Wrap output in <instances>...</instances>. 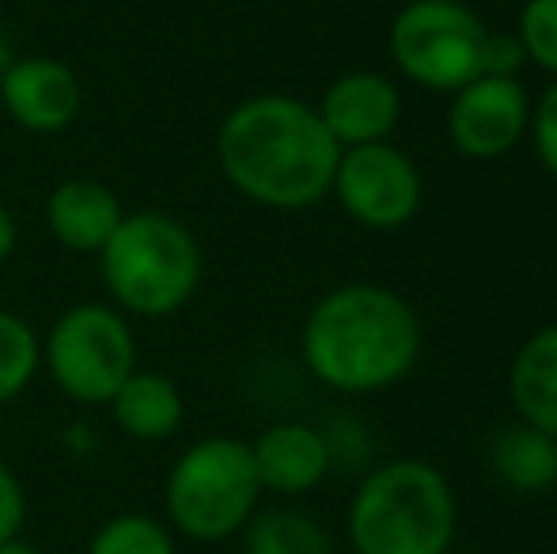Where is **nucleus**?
<instances>
[{
    "label": "nucleus",
    "instance_id": "obj_11",
    "mask_svg": "<svg viewBox=\"0 0 557 554\" xmlns=\"http://www.w3.org/2000/svg\"><path fill=\"white\" fill-rule=\"evenodd\" d=\"M315 111L326 134L337 140V148H357L391 140L398 119H403V96H398L395 81L360 69V73L337 76L323 91Z\"/></svg>",
    "mask_w": 557,
    "mask_h": 554
},
{
    "label": "nucleus",
    "instance_id": "obj_24",
    "mask_svg": "<svg viewBox=\"0 0 557 554\" xmlns=\"http://www.w3.org/2000/svg\"><path fill=\"white\" fill-rule=\"evenodd\" d=\"M15 244H20V229H15V217L8 213L4 206H0V267H4V262L12 259Z\"/></svg>",
    "mask_w": 557,
    "mask_h": 554
},
{
    "label": "nucleus",
    "instance_id": "obj_21",
    "mask_svg": "<svg viewBox=\"0 0 557 554\" xmlns=\"http://www.w3.org/2000/svg\"><path fill=\"white\" fill-rule=\"evenodd\" d=\"M531 134H535V152L543 168L557 178V81L531 107Z\"/></svg>",
    "mask_w": 557,
    "mask_h": 554
},
{
    "label": "nucleus",
    "instance_id": "obj_27",
    "mask_svg": "<svg viewBox=\"0 0 557 554\" xmlns=\"http://www.w3.org/2000/svg\"><path fill=\"white\" fill-rule=\"evenodd\" d=\"M444 4H467V0H444Z\"/></svg>",
    "mask_w": 557,
    "mask_h": 554
},
{
    "label": "nucleus",
    "instance_id": "obj_17",
    "mask_svg": "<svg viewBox=\"0 0 557 554\" xmlns=\"http://www.w3.org/2000/svg\"><path fill=\"white\" fill-rule=\"evenodd\" d=\"M243 554H334L326 528L293 505L258 509L243 528Z\"/></svg>",
    "mask_w": 557,
    "mask_h": 554
},
{
    "label": "nucleus",
    "instance_id": "obj_5",
    "mask_svg": "<svg viewBox=\"0 0 557 554\" xmlns=\"http://www.w3.org/2000/svg\"><path fill=\"white\" fill-rule=\"evenodd\" d=\"M262 502L250 441L206 436L175 459L163 487L168 520L194 543H224L247 528Z\"/></svg>",
    "mask_w": 557,
    "mask_h": 554
},
{
    "label": "nucleus",
    "instance_id": "obj_26",
    "mask_svg": "<svg viewBox=\"0 0 557 554\" xmlns=\"http://www.w3.org/2000/svg\"><path fill=\"white\" fill-rule=\"evenodd\" d=\"M12 61H15V53H12V46H8V35L0 30V81H4V73H8Z\"/></svg>",
    "mask_w": 557,
    "mask_h": 554
},
{
    "label": "nucleus",
    "instance_id": "obj_14",
    "mask_svg": "<svg viewBox=\"0 0 557 554\" xmlns=\"http://www.w3.org/2000/svg\"><path fill=\"white\" fill-rule=\"evenodd\" d=\"M508 399L528 426L557 436V323L539 327L512 357Z\"/></svg>",
    "mask_w": 557,
    "mask_h": 554
},
{
    "label": "nucleus",
    "instance_id": "obj_3",
    "mask_svg": "<svg viewBox=\"0 0 557 554\" xmlns=\"http://www.w3.org/2000/svg\"><path fill=\"white\" fill-rule=\"evenodd\" d=\"M459 528L455 490L425 459H387L360 479L345 532L357 554H447Z\"/></svg>",
    "mask_w": 557,
    "mask_h": 554
},
{
    "label": "nucleus",
    "instance_id": "obj_16",
    "mask_svg": "<svg viewBox=\"0 0 557 554\" xmlns=\"http://www.w3.org/2000/svg\"><path fill=\"white\" fill-rule=\"evenodd\" d=\"M490 467L516 494H546L557 487V436L516 421L490 444Z\"/></svg>",
    "mask_w": 557,
    "mask_h": 554
},
{
    "label": "nucleus",
    "instance_id": "obj_4",
    "mask_svg": "<svg viewBox=\"0 0 557 554\" xmlns=\"http://www.w3.org/2000/svg\"><path fill=\"white\" fill-rule=\"evenodd\" d=\"M201 247L178 217L163 209L125 213L99 251V274L117 311L163 319L183 311L201 285Z\"/></svg>",
    "mask_w": 557,
    "mask_h": 554
},
{
    "label": "nucleus",
    "instance_id": "obj_7",
    "mask_svg": "<svg viewBox=\"0 0 557 554\" xmlns=\"http://www.w3.org/2000/svg\"><path fill=\"white\" fill-rule=\"evenodd\" d=\"M490 27L467 4L410 0L391 23V58L425 91H459L482 76Z\"/></svg>",
    "mask_w": 557,
    "mask_h": 554
},
{
    "label": "nucleus",
    "instance_id": "obj_6",
    "mask_svg": "<svg viewBox=\"0 0 557 554\" xmlns=\"http://www.w3.org/2000/svg\"><path fill=\"white\" fill-rule=\"evenodd\" d=\"M42 365L65 399L107 407L137 372V338L111 304H76L46 334Z\"/></svg>",
    "mask_w": 557,
    "mask_h": 554
},
{
    "label": "nucleus",
    "instance_id": "obj_13",
    "mask_svg": "<svg viewBox=\"0 0 557 554\" xmlns=\"http://www.w3.org/2000/svg\"><path fill=\"white\" fill-rule=\"evenodd\" d=\"M117 194L99 178H65L46 198V229L65 251L99 255L122 224Z\"/></svg>",
    "mask_w": 557,
    "mask_h": 554
},
{
    "label": "nucleus",
    "instance_id": "obj_15",
    "mask_svg": "<svg viewBox=\"0 0 557 554\" xmlns=\"http://www.w3.org/2000/svg\"><path fill=\"white\" fill-rule=\"evenodd\" d=\"M107 407H111L114 426L125 436L145 444L175 436L186 418V403L175 380L163 377V372H140V369L117 387V395Z\"/></svg>",
    "mask_w": 557,
    "mask_h": 554
},
{
    "label": "nucleus",
    "instance_id": "obj_1",
    "mask_svg": "<svg viewBox=\"0 0 557 554\" xmlns=\"http://www.w3.org/2000/svg\"><path fill=\"white\" fill-rule=\"evenodd\" d=\"M342 160L315 107L293 96H250L216 130L224 178L265 209H311L331 194Z\"/></svg>",
    "mask_w": 557,
    "mask_h": 554
},
{
    "label": "nucleus",
    "instance_id": "obj_8",
    "mask_svg": "<svg viewBox=\"0 0 557 554\" xmlns=\"http://www.w3.org/2000/svg\"><path fill=\"white\" fill-rule=\"evenodd\" d=\"M331 194L357 224L391 232L421 209V171L391 140L342 148Z\"/></svg>",
    "mask_w": 557,
    "mask_h": 554
},
{
    "label": "nucleus",
    "instance_id": "obj_2",
    "mask_svg": "<svg viewBox=\"0 0 557 554\" xmlns=\"http://www.w3.org/2000/svg\"><path fill=\"white\" fill-rule=\"evenodd\" d=\"M300 354L308 372L342 395H372L418 365L421 319L387 285H342L304 319Z\"/></svg>",
    "mask_w": 557,
    "mask_h": 554
},
{
    "label": "nucleus",
    "instance_id": "obj_18",
    "mask_svg": "<svg viewBox=\"0 0 557 554\" xmlns=\"http://www.w3.org/2000/svg\"><path fill=\"white\" fill-rule=\"evenodd\" d=\"M42 365V342L35 327L15 311H0V403L23 395Z\"/></svg>",
    "mask_w": 557,
    "mask_h": 554
},
{
    "label": "nucleus",
    "instance_id": "obj_23",
    "mask_svg": "<svg viewBox=\"0 0 557 554\" xmlns=\"http://www.w3.org/2000/svg\"><path fill=\"white\" fill-rule=\"evenodd\" d=\"M523 65H528V53H523L516 30H512V35H497V30H490V35H485L482 76H520Z\"/></svg>",
    "mask_w": 557,
    "mask_h": 554
},
{
    "label": "nucleus",
    "instance_id": "obj_25",
    "mask_svg": "<svg viewBox=\"0 0 557 554\" xmlns=\"http://www.w3.org/2000/svg\"><path fill=\"white\" fill-rule=\"evenodd\" d=\"M0 554H42V551H38V547H30V543L20 535V540H8V543H0Z\"/></svg>",
    "mask_w": 557,
    "mask_h": 554
},
{
    "label": "nucleus",
    "instance_id": "obj_12",
    "mask_svg": "<svg viewBox=\"0 0 557 554\" xmlns=\"http://www.w3.org/2000/svg\"><path fill=\"white\" fill-rule=\"evenodd\" d=\"M250 456H255L262 494L281 497L315 490L334 464L326 433L308 426V421H277V426H270L258 441H250Z\"/></svg>",
    "mask_w": 557,
    "mask_h": 554
},
{
    "label": "nucleus",
    "instance_id": "obj_22",
    "mask_svg": "<svg viewBox=\"0 0 557 554\" xmlns=\"http://www.w3.org/2000/svg\"><path fill=\"white\" fill-rule=\"evenodd\" d=\"M23 520H27V494H23V482L15 479L12 467L0 459V543L20 540Z\"/></svg>",
    "mask_w": 557,
    "mask_h": 554
},
{
    "label": "nucleus",
    "instance_id": "obj_9",
    "mask_svg": "<svg viewBox=\"0 0 557 554\" xmlns=\"http://www.w3.org/2000/svg\"><path fill=\"white\" fill-rule=\"evenodd\" d=\"M531 130V99L520 76H478L451 96L447 137L467 160H500Z\"/></svg>",
    "mask_w": 557,
    "mask_h": 554
},
{
    "label": "nucleus",
    "instance_id": "obj_20",
    "mask_svg": "<svg viewBox=\"0 0 557 554\" xmlns=\"http://www.w3.org/2000/svg\"><path fill=\"white\" fill-rule=\"evenodd\" d=\"M516 38L528 61L557 81V0H528L516 20Z\"/></svg>",
    "mask_w": 557,
    "mask_h": 554
},
{
    "label": "nucleus",
    "instance_id": "obj_19",
    "mask_svg": "<svg viewBox=\"0 0 557 554\" xmlns=\"http://www.w3.org/2000/svg\"><path fill=\"white\" fill-rule=\"evenodd\" d=\"M88 554H175V535L148 513H117L96 528Z\"/></svg>",
    "mask_w": 557,
    "mask_h": 554
},
{
    "label": "nucleus",
    "instance_id": "obj_10",
    "mask_svg": "<svg viewBox=\"0 0 557 554\" xmlns=\"http://www.w3.org/2000/svg\"><path fill=\"white\" fill-rule=\"evenodd\" d=\"M0 103L27 134H61L81 111V81L58 58H15L0 81Z\"/></svg>",
    "mask_w": 557,
    "mask_h": 554
}]
</instances>
